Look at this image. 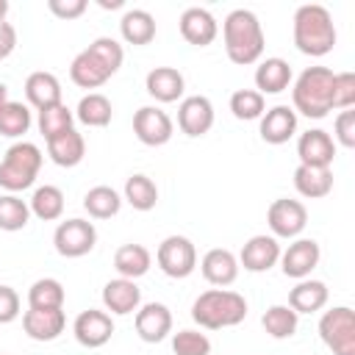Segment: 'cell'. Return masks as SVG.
I'll use <instances>...</instances> for the list:
<instances>
[{"label": "cell", "instance_id": "obj_23", "mask_svg": "<svg viewBox=\"0 0 355 355\" xmlns=\"http://www.w3.org/2000/svg\"><path fill=\"white\" fill-rule=\"evenodd\" d=\"M291 67L286 58H263L258 61V69H255V92L258 94H280L291 86Z\"/></svg>", "mask_w": 355, "mask_h": 355}, {"label": "cell", "instance_id": "obj_24", "mask_svg": "<svg viewBox=\"0 0 355 355\" xmlns=\"http://www.w3.org/2000/svg\"><path fill=\"white\" fill-rule=\"evenodd\" d=\"M47 155H50V161L55 166H64V169L78 166L83 161V155H86V139L75 128H69V130L47 139Z\"/></svg>", "mask_w": 355, "mask_h": 355}, {"label": "cell", "instance_id": "obj_36", "mask_svg": "<svg viewBox=\"0 0 355 355\" xmlns=\"http://www.w3.org/2000/svg\"><path fill=\"white\" fill-rule=\"evenodd\" d=\"M64 286L55 277H39L28 288V308H64Z\"/></svg>", "mask_w": 355, "mask_h": 355}, {"label": "cell", "instance_id": "obj_37", "mask_svg": "<svg viewBox=\"0 0 355 355\" xmlns=\"http://www.w3.org/2000/svg\"><path fill=\"white\" fill-rule=\"evenodd\" d=\"M72 122H75V111H72L67 103L42 108V111H39V119H36L39 133L44 136V141L53 139V136H58V133H64V130H69Z\"/></svg>", "mask_w": 355, "mask_h": 355}, {"label": "cell", "instance_id": "obj_18", "mask_svg": "<svg viewBox=\"0 0 355 355\" xmlns=\"http://www.w3.org/2000/svg\"><path fill=\"white\" fill-rule=\"evenodd\" d=\"M219 33V22L208 8L191 6L180 14V36L194 47H208Z\"/></svg>", "mask_w": 355, "mask_h": 355}, {"label": "cell", "instance_id": "obj_29", "mask_svg": "<svg viewBox=\"0 0 355 355\" xmlns=\"http://www.w3.org/2000/svg\"><path fill=\"white\" fill-rule=\"evenodd\" d=\"M294 189L305 200H322L333 191V172L319 166H297L294 169Z\"/></svg>", "mask_w": 355, "mask_h": 355}, {"label": "cell", "instance_id": "obj_8", "mask_svg": "<svg viewBox=\"0 0 355 355\" xmlns=\"http://www.w3.org/2000/svg\"><path fill=\"white\" fill-rule=\"evenodd\" d=\"M53 244L55 252L64 258H83L97 244V227L89 219H64L53 233Z\"/></svg>", "mask_w": 355, "mask_h": 355}, {"label": "cell", "instance_id": "obj_4", "mask_svg": "<svg viewBox=\"0 0 355 355\" xmlns=\"http://www.w3.org/2000/svg\"><path fill=\"white\" fill-rule=\"evenodd\" d=\"M247 316V300L230 288H208L191 305V319L205 330L236 327Z\"/></svg>", "mask_w": 355, "mask_h": 355}, {"label": "cell", "instance_id": "obj_32", "mask_svg": "<svg viewBox=\"0 0 355 355\" xmlns=\"http://www.w3.org/2000/svg\"><path fill=\"white\" fill-rule=\"evenodd\" d=\"M28 208H31V216H36L42 222H55L64 214V191L58 186L44 183L33 191V197L28 200Z\"/></svg>", "mask_w": 355, "mask_h": 355}, {"label": "cell", "instance_id": "obj_12", "mask_svg": "<svg viewBox=\"0 0 355 355\" xmlns=\"http://www.w3.org/2000/svg\"><path fill=\"white\" fill-rule=\"evenodd\" d=\"M319 258H322L319 241H313V239H294L286 250H280V269H283L286 277L305 280L319 266Z\"/></svg>", "mask_w": 355, "mask_h": 355}, {"label": "cell", "instance_id": "obj_33", "mask_svg": "<svg viewBox=\"0 0 355 355\" xmlns=\"http://www.w3.org/2000/svg\"><path fill=\"white\" fill-rule=\"evenodd\" d=\"M125 202L133 208V211H153L155 202H158V186L153 178L136 172L125 180V191H122Z\"/></svg>", "mask_w": 355, "mask_h": 355}, {"label": "cell", "instance_id": "obj_3", "mask_svg": "<svg viewBox=\"0 0 355 355\" xmlns=\"http://www.w3.org/2000/svg\"><path fill=\"white\" fill-rule=\"evenodd\" d=\"M333 78L330 67H308L300 72L291 89V108L308 119H324L333 111Z\"/></svg>", "mask_w": 355, "mask_h": 355}, {"label": "cell", "instance_id": "obj_17", "mask_svg": "<svg viewBox=\"0 0 355 355\" xmlns=\"http://www.w3.org/2000/svg\"><path fill=\"white\" fill-rule=\"evenodd\" d=\"M136 333L144 344H158L172 333V311L164 302H144L136 311Z\"/></svg>", "mask_w": 355, "mask_h": 355}, {"label": "cell", "instance_id": "obj_43", "mask_svg": "<svg viewBox=\"0 0 355 355\" xmlns=\"http://www.w3.org/2000/svg\"><path fill=\"white\" fill-rule=\"evenodd\" d=\"M355 105V72H336L333 78V108Z\"/></svg>", "mask_w": 355, "mask_h": 355}, {"label": "cell", "instance_id": "obj_48", "mask_svg": "<svg viewBox=\"0 0 355 355\" xmlns=\"http://www.w3.org/2000/svg\"><path fill=\"white\" fill-rule=\"evenodd\" d=\"M97 3H100V8H122V0H111V3L108 0H97Z\"/></svg>", "mask_w": 355, "mask_h": 355}, {"label": "cell", "instance_id": "obj_2", "mask_svg": "<svg viewBox=\"0 0 355 355\" xmlns=\"http://www.w3.org/2000/svg\"><path fill=\"white\" fill-rule=\"evenodd\" d=\"M291 36H294V47L302 55H311V58L327 55L336 47V39H338L330 11L319 3H305L294 11Z\"/></svg>", "mask_w": 355, "mask_h": 355}, {"label": "cell", "instance_id": "obj_21", "mask_svg": "<svg viewBox=\"0 0 355 355\" xmlns=\"http://www.w3.org/2000/svg\"><path fill=\"white\" fill-rule=\"evenodd\" d=\"M103 305L114 316H128V313L139 311V305H141V288L136 286V280L114 277V280H108L103 286Z\"/></svg>", "mask_w": 355, "mask_h": 355}, {"label": "cell", "instance_id": "obj_6", "mask_svg": "<svg viewBox=\"0 0 355 355\" xmlns=\"http://www.w3.org/2000/svg\"><path fill=\"white\" fill-rule=\"evenodd\" d=\"M319 338L333 355H355V311L336 305L319 319Z\"/></svg>", "mask_w": 355, "mask_h": 355}, {"label": "cell", "instance_id": "obj_41", "mask_svg": "<svg viewBox=\"0 0 355 355\" xmlns=\"http://www.w3.org/2000/svg\"><path fill=\"white\" fill-rule=\"evenodd\" d=\"M89 53L111 72V75H116L119 72V67H122V61H125V50H122V44L116 42V39H111V36H97L92 44H89Z\"/></svg>", "mask_w": 355, "mask_h": 355}, {"label": "cell", "instance_id": "obj_28", "mask_svg": "<svg viewBox=\"0 0 355 355\" xmlns=\"http://www.w3.org/2000/svg\"><path fill=\"white\" fill-rule=\"evenodd\" d=\"M69 78H72V83L80 86V89H100L103 83L111 80V72H108V69L89 53V47H86V50H80V53L72 58V64H69Z\"/></svg>", "mask_w": 355, "mask_h": 355}, {"label": "cell", "instance_id": "obj_9", "mask_svg": "<svg viewBox=\"0 0 355 355\" xmlns=\"http://www.w3.org/2000/svg\"><path fill=\"white\" fill-rule=\"evenodd\" d=\"M266 225H269V236L275 239H300V233L308 225V208L300 200H288L280 197L269 205L266 211Z\"/></svg>", "mask_w": 355, "mask_h": 355}, {"label": "cell", "instance_id": "obj_5", "mask_svg": "<svg viewBox=\"0 0 355 355\" xmlns=\"http://www.w3.org/2000/svg\"><path fill=\"white\" fill-rule=\"evenodd\" d=\"M42 161L44 155L33 141H14L0 161V189H6L8 194L31 189L42 169Z\"/></svg>", "mask_w": 355, "mask_h": 355}, {"label": "cell", "instance_id": "obj_31", "mask_svg": "<svg viewBox=\"0 0 355 355\" xmlns=\"http://www.w3.org/2000/svg\"><path fill=\"white\" fill-rule=\"evenodd\" d=\"M114 116V108H111V100L100 92H89L80 97L78 108H75V119L86 128H105Z\"/></svg>", "mask_w": 355, "mask_h": 355}, {"label": "cell", "instance_id": "obj_11", "mask_svg": "<svg viewBox=\"0 0 355 355\" xmlns=\"http://www.w3.org/2000/svg\"><path fill=\"white\" fill-rule=\"evenodd\" d=\"M72 333H75V341L86 349H97L103 344L111 341L114 336V319L108 311H97V308H89V311H80L72 322Z\"/></svg>", "mask_w": 355, "mask_h": 355}, {"label": "cell", "instance_id": "obj_19", "mask_svg": "<svg viewBox=\"0 0 355 355\" xmlns=\"http://www.w3.org/2000/svg\"><path fill=\"white\" fill-rule=\"evenodd\" d=\"M144 89L155 103H178L186 92V78L175 67H155L144 78Z\"/></svg>", "mask_w": 355, "mask_h": 355}, {"label": "cell", "instance_id": "obj_49", "mask_svg": "<svg viewBox=\"0 0 355 355\" xmlns=\"http://www.w3.org/2000/svg\"><path fill=\"white\" fill-rule=\"evenodd\" d=\"M8 103V86L6 83H0V108Z\"/></svg>", "mask_w": 355, "mask_h": 355}, {"label": "cell", "instance_id": "obj_13", "mask_svg": "<svg viewBox=\"0 0 355 355\" xmlns=\"http://www.w3.org/2000/svg\"><path fill=\"white\" fill-rule=\"evenodd\" d=\"M178 128L191 139L205 136L214 128V103L205 94L183 97L178 105Z\"/></svg>", "mask_w": 355, "mask_h": 355}, {"label": "cell", "instance_id": "obj_14", "mask_svg": "<svg viewBox=\"0 0 355 355\" xmlns=\"http://www.w3.org/2000/svg\"><path fill=\"white\" fill-rule=\"evenodd\" d=\"M297 155L302 166H319V169H330L333 158H336V141L327 130L322 128H311L297 139Z\"/></svg>", "mask_w": 355, "mask_h": 355}, {"label": "cell", "instance_id": "obj_7", "mask_svg": "<svg viewBox=\"0 0 355 355\" xmlns=\"http://www.w3.org/2000/svg\"><path fill=\"white\" fill-rule=\"evenodd\" d=\"M155 261L166 277L183 280L197 269V247L186 236H166L155 250Z\"/></svg>", "mask_w": 355, "mask_h": 355}, {"label": "cell", "instance_id": "obj_25", "mask_svg": "<svg viewBox=\"0 0 355 355\" xmlns=\"http://www.w3.org/2000/svg\"><path fill=\"white\" fill-rule=\"evenodd\" d=\"M25 97H28V103L36 111L50 108V105H58V103H64L61 100V80L53 72H44V69L31 72L25 78Z\"/></svg>", "mask_w": 355, "mask_h": 355}, {"label": "cell", "instance_id": "obj_46", "mask_svg": "<svg viewBox=\"0 0 355 355\" xmlns=\"http://www.w3.org/2000/svg\"><path fill=\"white\" fill-rule=\"evenodd\" d=\"M19 316V294L11 286H0V324H11Z\"/></svg>", "mask_w": 355, "mask_h": 355}, {"label": "cell", "instance_id": "obj_34", "mask_svg": "<svg viewBox=\"0 0 355 355\" xmlns=\"http://www.w3.org/2000/svg\"><path fill=\"white\" fill-rule=\"evenodd\" d=\"M83 208L92 219H111L122 208V197L111 186H94L83 194Z\"/></svg>", "mask_w": 355, "mask_h": 355}, {"label": "cell", "instance_id": "obj_10", "mask_svg": "<svg viewBox=\"0 0 355 355\" xmlns=\"http://www.w3.org/2000/svg\"><path fill=\"white\" fill-rule=\"evenodd\" d=\"M133 133L147 147H164L172 139L175 125H172L169 114L161 111L158 105H141L133 114Z\"/></svg>", "mask_w": 355, "mask_h": 355}, {"label": "cell", "instance_id": "obj_45", "mask_svg": "<svg viewBox=\"0 0 355 355\" xmlns=\"http://www.w3.org/2000/svg\"><path fill=\"white\" fill-rule=\"evenodd\" d=\"M47 8H50L53 17L69 22V19H78L89 8V3L86 0H47Z\"/></svg>", "mask_w": 355, "mask_h": 355}, {"label": "cell", "instance_id": "obj_1", "mask_svg": "<svg viewBox=\"0 0 355 355\" xmlns=\"http://www.w3.org/2000/svg\"><path fill=\"white\" fill-rule=\"evenodd\" d=\"M222 42H225V53L233 64L250 67V64L261 61L266 36H263L258 17L250 8H233L222 22Z\"/></svg>", "mask_w": 355, "mask_h": 355}, {"label": "cell", "instance_id": "obj_44", "mask_svg": "<svg viewBox=\"0 0 355 355\" xmlns=\"http://www.w3.org/2000/svg\"><path fill=\"white\" fill-rule=\"evenodd\" d=\"M333 141H338L341 147H355V111L352 108H344L338 116H336V133H333Z\"/></svg>", "mask_w": 355, "mask_h": 355}, {"label": "cell", "instance_id": "obj_38", "mask_svg": "<svg viewBox=\"0 0 355 355\" xmlns=\"http://www.w3.org/2000/svg\"><path fill=\"white\" fill-rule=\"evenodd\" d=\"M31 108L25 103H17V100H8L3 108H0V136H8V139H19L22 133H28L31 128Z\"/></svg>", "mask_w": 355, "mask_h": 355}, {"label": "cell", "instance_id": "obj_47", "mask_svg": "<svg viewBox=\"0 0 355 355\" xmlns=\"http://www.w3.org/2000/svg\"><path fill=\"white\" fill-rule=\"evenodd\" d=\"M17 50V28L11 22H0V61L8 58Z\"/></svg>", "mask_w": 355, "mask_h": 355}, {"label": "cell", "instance_id": "obj_35", "mask_svg": "<svg viewBox=\"0 0 355 355\" xmlns=\"http://www.w3.org/2000/svg\"><path fill=\"white\" fill-rule=\"evenodd\" d=\"M261 324H263V330H266L272 338L283 341V338H291V336L297 333L300 313H294L288 305H272V308L263 311Z\"/></svg>", "mask_w": 355, "mask_h": 355}, {"label": "cell", "instance_id": "obj_22", "mask_svg": "<svg viewBox=\"0 0 355 355\" xmlns=\"http://www.w3.org/2000/svg\"><path fill=\"white\" fill-rule=\"evenodd\" d=\"M261 139L266 144H286L294 133H297V114L288 105H272L263 111L261 116V128H258Z\"/></svg>", "mask_w": 355, "mask_h": 355}, {"label": "cell", "instance_id": "obj_27", "mask_svg": "<svg viewBox=\"0 0 355 355\" xmlns=\"http://www.w3.org/2000/svg\"><path fill=\"white\" fill-rule=\"evenodd\" d=\"M119 33L128 44L144 47L155 39V17L144 8H128L119 19Z\"/></svg>", "mask_w": 355, "mask_h": 355}, {"label": "cell", "instance_id": "obj_39", "mask_svg": "<svg viewBox=\"0 0 355 355\" xmlns=\"http://www.w3.org/2000/svg\"><path fill=\"white\" fill-rule=\"evenodd\" d=\"M31 222V208L17 194H0V230L17 233Z\"/></svg>", "mask_w": 355, "mask_h": 355}, {"label": "cell", "instance_id": "obj_20", "mask_svg": "<svg viewBox=\"0 0 355 355\" xmlns=\"http://www.w3.org/2000/svg\"><path fill=\"white\" fill-rule=\"evenodd\" d=\"M239 269H241V266H239V258H236L230 250H225V247L208 250V252L202 255V261H200L202 277H205L211 286H216V288H225V286L236 283Z\"/></svg>", "mask_w": 355, "mask_h": 355}, {"label": "cell", "instance_id": "obj_15", "mask_svg": "<svg viewBox=\"0 0 355 355\" xmlns=\"http://www.w3.org/2000/svg\"><path fill=\"white\" fill-rule=\"evenodd\" d=\"M67 327L64 308H28L22 313V330L33 341H55Z\"/></svg>", "mask_w": 355, "mask_h": 355}, {"label": "cell", "instance_id": "obj_30", "mask_svg": "<svg viewBox=\"0 0 355 355\" xmlns=\"http://www.w3.org/2000/svg\"><path fill=\"white\" fill-rule=\"evenodd\" d=\"M150 266H153V255L144 244H122L114 252V269L119 272V277L139 280L150 272Z\"/></svg>", "mask_w": 355, "mask_h": 355}, {"label": "cell", "instance_id": "obj_16", "mask_svg": "<svg viewBox=\"0 0 355 355\" xmlns=\"http://www.w3.org/2000/svg\"><path fill=\"white\" fill-rule=\"evenodd\" d=\"M277 261H280V244L275 236H266V233L247 239L239 252V266H244L247 272H255V275L269 272Z\"/></svg>", "mask_w": 355, "mask_h": 355}, {"label": "cell", "instance_id": "obj_26", "mask_svg": "<svg viewBox=\"0 0 355 355\" xmlns=\"http://www.w3.org/2000/svg\"><path fill=\"white\" fill-rule=\"evenodd\" d=\"M327 300H330L327 286L322 280H311V277L297 280V286L288 291V308L294 313H316L327 305Z\"/></svg>", "mask_w": 355, "mask_h": 355}, {"label": "cell", "instance_id": "obj_40", "mask_svg": "<svg viewBox=\"0 0 355 355\" xmlns=\"http://www.w3.org/2000/svg\"><path fill=\"white\" fill-rule=\"evenodd\" d=\"M230 111L236 119L250 122V119H261L266 111V100L263 94H258L255 89H236L230 94Z\"/></svg>", "mask_w": 355, "mask_h": 355}, {"label": "cell", "instance_id": "obj_42", "mask_svg": "<svg viewBox=\"0 0 355 355\" xmlns=\"http://www.w3.org/2000/svg\"><path fill=\"white\" fill-rule=\"evenodd\" d=\"M172 352L175 355H211V338L200 330H178L172 336Z\"/></svg>", "mask_w": 355, "mask_h": 355}]
</instances>
